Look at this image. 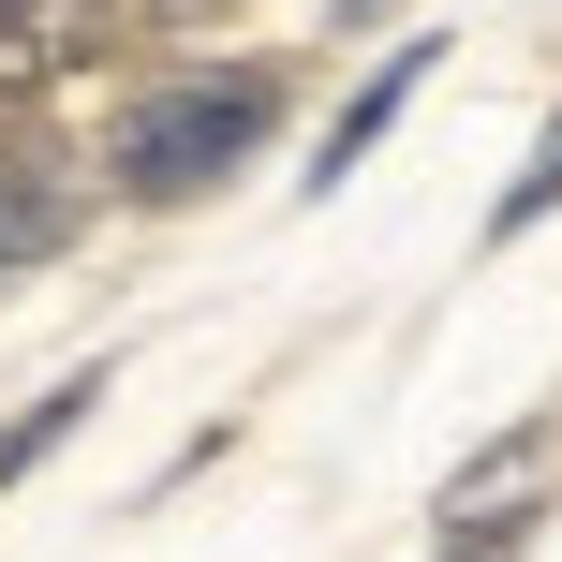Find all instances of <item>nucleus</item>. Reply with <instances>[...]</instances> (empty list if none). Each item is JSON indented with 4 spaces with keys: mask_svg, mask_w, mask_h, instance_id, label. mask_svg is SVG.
<instances>
[{
    "mask_svg": "<svg viewBox=\"0 0 562 562\" xmlns=\"http://www.w3.org/2000/svg\"><path fill=\"white\" fill-rule=\"evenodd\" d=\"M548 207H562V119L533 134V164H518V193H504V237H533Z\"/></svg>",
    "mask_w": 562,
    "mask_h": 562,
    "instance_id": "7",
    "label": "nucleus"
},
{
    "mask_svg": "<svg viewBox=\"0 0 562 562\" xmlns=\"http://www.w3.org/2000/svg\"><path fill=\"white\" fill-rule=\"evenodd\" d=\"M75 223H89V178H75V148H45V134H0V281H15V267H59V252H75Z\"/></svg>",
    "mask_w": 562,
    "mask_h": 562,
    "instance_id": "3",
    "label": "nucleus"
},
{
    "mask_svg": "<svg viewBox=\"0 0 562 562\" xmlns=\"http://www.w3.org/2000/svg\"><path fill=\"white\" fill-rule=\"evenodd\" d=\"M89 400H104V370H59V385L30 400L15 429H0V488H15V474H30V459H45V445H75V415H89Z\"/></svg>",
    "mask_w": 562,
    "mask_h": 562,
    "instance_id": "6",
    "label": "nucleus"
},
{
    "mask_svg": "<svg viewBox=\"0 0 562 562\" xmlns=\"http://www.w3.org/2000/svg\"><path fill=\"white\" fill-rule=\"evenodd\" d=\"M415 75H429V45H385V75H370L356 104H340V134H326V164H311V193H326V178H356L370 148H385V119L415 104Z\"/></svg>",
    "mask_w": 562,
    "mask_h": 562,
    "instance_id": "5",
    "label": "nucleus"
},
{
    "mask_svg": "<svg viewBox=\"0 0 562 562\" xmlns=\"http://www.w3.org/2000/svg\"><path fill=\"white\" fill-rule=\"evenodd\" d=\"M267 119H281V75H267V59L164 75V89H134V104H119L104 178H119L134 207H178V193H207L223 164H252V148H267Z\"/></svg>",
    "mask_w": 562,
    "mask_h": 562,
    "instance_id": "1",
    "label": "nucleus"
},
{
    "mask_svg": "<svg viewBox=\"0 0 562 562\" xmlns=\"http://www.w3.org/2000/svg\"><path fill=\"white\" fill-rule=\"evenodd\" d=\"M119 30V0H0V75H59Z\"/></svg>",
    "mask_w": 562,
    "mask_h": 562,
    "instance_id": "4",
    "label": "nucleus"
},
{
    "mask_svg": "<svg viewBox=\"0 0 562 562\" xmlns=\"http://www.w3.org/2000/svg\"><path fill=\"white\" fill-rule=\"evenodd\" d=\"M548 488H562V415H518L504 445H474L445 488H429V548L445 562H504L548 518Z\"/></svg>",
    "mask_w": 562,
    "mask_h": 562,
    "instance_id": "2",
    "label": "nucleus"
}]
</instances>
